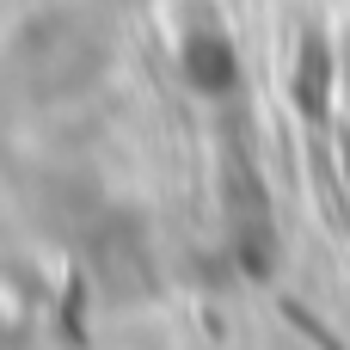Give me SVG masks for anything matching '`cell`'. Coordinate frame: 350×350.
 Returning <instances> with one entry per match:
<instances>
[{
    "instance_id": "obj_1",
    "label": "cell",
    "mask_w": 350,
    "mask_h": 350,
    "mask_svg": "<svg viewBox=\"0 0 350 350\" xmlns=\"http://www.w3.org/2000/svg\"><path fill=\"white\" fill-rule=\"evenodd\" d=\"M185 68H191V80H197L203 92H228V86H234V55H228L221 37H197L191 55H185Z\"/></svg>"
}]
</instances>
